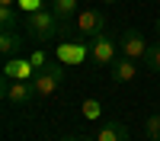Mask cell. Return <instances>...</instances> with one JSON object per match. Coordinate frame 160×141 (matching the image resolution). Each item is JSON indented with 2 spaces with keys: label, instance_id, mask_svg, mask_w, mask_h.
Instances as JSON below:
<instances>
[{
  "label": "cell",
  "instance_id": "cell-18",
  "mask_svg": "<svg viewBox=\"0 0 160 141\" xmlns=\"http://www.w3.org/2000/svg\"><path fill=\"white\" fill-rule=\"evenodd\" d=\"M29 61H32V71L38 74V71H45V64H48L51 58H45V51H32V55H29Z\"/></svg>",
  "mask_w": 160,
  "mask_h": 141
},
{
  "label": "cell",
  "instance_id": "cell-5",
  "mask_svg": "<svg viewBox=\"0 0 160 141\" xmlns=\"http://www.w3.org/2000/svg\"><path fill=\"white\" fill-rule=\"evenodd\" d=\"M118 51H122L125 58H131V61H144V55H148V38H144V32L141 29H125L118 35Z\"/></svg>",
  "mask_w": 160,
  "mask_h": 141
},
{
  "label": "cell",
  "instance_id": "cell-16",
  "mask_svg": "<svg viewBox=\"0 0 160 141\" xmlns=\"http://www.w3.org/2000/svg\"><path fill=\"white\" fill-rule=\"evenodd\" d=\"M0 26L3 29H16V7H0Z\"/></svg>",
  "mask_w": 160,
  "mask_h": 141
},
{
  "label": "cell",
  "instance_id": "cell-2",
  "mask_svg": "<svg viewBox=\"0 0 160 141\" xmlns=\"http://www.w3.org/2000/svg\"><path fill=\"white\" fill-rule=\"evenodd\" d=\"M115 58H118V35L102 32L96 38H90V61L96 68H112Z\"/></svg>",
  "mask_w": 160,
  "mask_h": 141
},
{
  "label": "cell",
  "instance_id": "cell-7",
  "mask_svg": "<svg viewBox=\"0 0 160 141\" xmlns=\"http://www.w3.org/2000/svg\"><path fill=\"white\" fill-rule=\"evenodd\" d=\"M58 61L61 64H83V61H90V42H83V38H68V42H61L58 45Z\"/></svg>",
  "mask_w": 160,
  "mask_h": 141
},
{
  "label": "cell",
  "instance_id": "cell-1",
  "mask_svg": "<svg viewBox=\"0 0 160 141\" xmlns=\"http://www.w3.org/2000/svg\"><path fill=\"white\" fill-rule=\"evenodd\" d=\"M26 32H29L38 45H48V42H68L74 26L61 23L51 10H38V13H29V16H26Z\"/></svg>",
  "mask_w": 160,
  "mask_h": 141
},
{
  "label": "cell",
  "instance_id": "cell-11",
  "mask_svg": "<svg viewBox=\"0 0 160 141\" xmlns=\"http://www.w3.org/2000/svg\"><path fill=\"white\" fill-rule=\"evenodd\" d=\"M96 141H128V128L118 122V119H109V122H102V125H99Z\"/></svg>",
  "mask_w": 160,
  "mask_h": 141
},
{
  "label": "cell",
  "instance_id": "cell-20",
  "mask_svg": "<svg viewBox=\"0 0 160 141\" xmlns=\"http://www.w3.org/2000/svg\"><path fill=\"white\" fill-rule=\"evenodd\" d=\"M19 0H0V7H16Z\"/></svg>",
  "mask_w": 160,
  "mask_h": 141
},
{
  "label": "cell",
  "instance_id": "cell-12",
  "mask_svg": "<svg viewBox=\"0 0 160 141\" xmlns=\"http://www.w3.org/2000/svg\"><path fill=\"white\" fill-rule=\"evenodd\" d=\"M48 10L55 13L61 23H71V19H77L80 3H77V0H51V7H48Z\"/></svg>",
  "mask_w": 160,
  "mask_h": 141
},
{
  "label": "cell",
  "instance_id": "cell-6",
  "mask_svg": "<svg viewBox=\"0 0 160 141\" xmlns=\"http://www.w3.org/2000/svg\"><path fill=\"white\" fill-rule=\"evenodd\" d=\"M3 99L13 103V106H26V103L35 99V83L32 80H10V77H3Z\"/></svg>",
  "mask_w": 160,
  "mask_h": 141
},
{
  "label": "cell",
  "instance_id": "cell-22",
  "mask_svg": "<svg viewBox=\"0 0 160 141\" xmlns=\"http://www.w3.org/2000/svg\"><path fill=\"white\" fill-rule=\"evenodd\" d=\"M90 141H96V135H93V138H90Z\"/></svg>",
  "mask_w": 160,
  "mask_h": 141
},
{
  "label": "cell",
  "instance_id": "cell-10",
  "mask_svg": "<svg viewBox=\"0 0 160 141\" xmlns=\"http://www.w3.org/2000/svg\"><path fill=\"white\" fill-rule=\"evenodd\" d=\"M135 77H138V61H131L125 55H118L112 61V80L115 83H131Z\"/></svg>",
  "mask_w": 160,
  "mask_h": 141
},
{
  "label": "cell",
  "instance_id": "cell-14",
  "mask_svg": "<svg viewBox=\"0 0 160 141\" xmlns=\"http://www.w3.org/2000/svg\"><path fill=\"white\" fill-rule=\"evenodd\" d=\"M144 132H148L151 141H160V112H154V115L144 119Z\"/></svg>",
  "mask_w": 160,
  "mask_h": 141
},
{
  "label": "cell",
  "instance_id": "cell-4",
  "mask_svg": "<svg viewBox=\"0 0 160 141\" xmlns=\"http://www.w3.org/2000/svg\"><path fill=\"white\" fill-rule=\"evenodd\" d=\"M102 26H106V16L96 7H87V10H80L77 19H74V35L83 38V42H90V38L102 35Z\"/></svg>",
  "mask_w": 160,
  "mask_h": 141
},
{
  "label": "cell",
  "instance_id": "cell-9",
  "mask_svg": "<svg viewBox=\"0 0 160 141\" xmlns=\"http://www.w3.org/2000/svg\"><path fill=\"white\" fill-rule=\"evenodd\" d=\"M3 77H10V80H32L35 71H32V61L29 58H7L3 64Z\"/></svg>",
  "mask_w": 160,
  "mask_h": 141
},
{
  "label": "cell",
  "instance_id": "cell-3",
  "mask_svg": "<svg viewBox=\"0 0 160 141\" xmlns=\"http://www.w3.org/2000/svg\"><path fill=\"white\" fill-rule=\"evenodd\" d=\"M64 68L68 64H61V61H48L45 64V71H38L35 77H32V83H35V96H51L55 90L64 83Z\"/></svg>",
  "mask_w": 160,
  "mask_h": 141
},
{
  "label": "cell",
  "instance_id": "cell-15",
  "mask_svg": "<svg viewBox=\"0 0 160 141\" xmlns=\"http://www.w3.org/2000/svg\"><path fill=\"white\" fill-rule=\"evenodd\" d=\"M80 109H83V119H87V122H93V119H99V115H102L99 99H83V106H80Z\"/></svg>",
  "mask_w": 160,
  "mask_h": 141
},
{
  "label": "cell",
  "instance_id": "cell-23",
  "mask_svg": "<svg viewBox=\"0 0 160 141\" xmlns=\"http://www.w3.org/2000/svg\"><path fill=\"white\" fill-rule=\"evenodd\" d=\"M109 3H112V0H109Z\"/></svg>",
  "mask_w": 160,
  "mask_h": 141
},
{
  "label": "cell",
  "instance_id": "cell-8",
  "mask_svg": "<svg viewBox=\"0 0 160 141\" xmlns=\"http://www.w3.org/2000/svg\"><path fill=\"white\" fill-rule=\"evenodd\" d=\"M22 48H26V35L19 29H3L0 32V55L3 58H16Z\"/></svg>",
  "mask_w": 160,
  "mask_h": 141
},
{
  "label": "cell",
  "instance_id": "cell-13",
  "mask_svg": "<svg viewBox=\"0 0 160 141\" xmlns=\"http://www.w3.org/2000/svg\"><path fill=\"white\" fill-rule=\"evenodd\" d=\"M144 64H148V71L160 74V38L154 45H148V55H144Z\"/></svg>",
  "mask_w": 160,
  "mask_h": 141
},
{
  "label": "cell",
  "instance_id": "cell-17",
  "mask_svg": "<svg viewBox=\"0 0 160 141\" xmlns=\"http://www.w3.org/2000/svg\"><path fill=\"white\" fill-rule=\"evenodd\" d=\"M16 7L26 13V16H29V13H38V10H45V0H19Z\"/></svg>",
  "mask_w": 160,
  "mask_h": 141
},
{
  "label": "cell",
  "instance_id": "cell-21",
  "mask_svg": "<svg viewBox=\"0 0 160 141\" xmlns=\"http://www.w3.org/2000/svg\"><path fill=\"white\" fill-rule=\"evenodd\" d=\"M154 32H157V38H160V16H157V23H154Z\"/></svg>",
  "mask_w": 160,
  "mask_h": 141
},
{
  "label": "cell",
  "instance_id": "cell-19",
  "mask_svg": "<svg viewBox=\"0 0 160 141\" xmlns=\"http://www.w3.org/2000/svg\"><path fill=\"white\" fill-rule=\"evenodd\" d=\"M61 141H90V138H80V135H64Z\"/></svg>",
  "mask_w": 160,
  "mask_h": 141
}]
</instances>
